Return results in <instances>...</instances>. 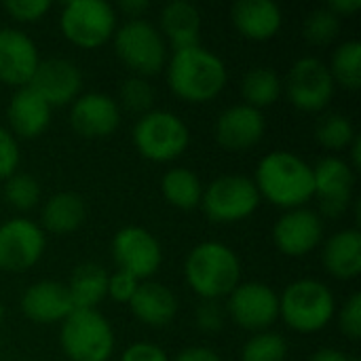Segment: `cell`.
I'll return each instance as SVG.
<instances>
[{"instance_id": "44", "label": "cell", "mask_w": 361, "mask_h": 361, "mask_svg": "<svg viewBox=\"0 0 361 361\" xmlns=\"http://www.w3.org/2000/svg\"><path fill=\"white\" fill-rule=\"evenodd\" d=\"M127 15H131V17H137L140 13H144L148 6H150V2L148 0H121V4H118Z\"/></svg>"}, {"instance_id": "3", "label": "cell", "mask_w": 361, "mask_h": 361, "mask_svg": "<svg viewBox=\"0 0 361 361\" xmlns=\"http://www.w3.org/2000/svg\"><path fill=\"white\" fill-rule=\"evenodd\" d=\"M186 279L190 288L212 300L231 294L239 286V260L222 243H201L186 258Z\"/></svg>"}, {"instance_id": "5", "label": "cell", "mask_w": 361, "mask_h": 361, "mask_svg": "<svg viewBox=\"0 0 361 361\" xmlns=\"http://www.w3.org/2000/svg\"><path fill=\"white\" fill-rule=\"evenodd\" d=\"M279 313L298 332L322 330L334 315L332 292L313 279H300L286 288L279 300Z\"/></svg>"}, {"instance_id": "18", "label": "cell", "mask_w": 361, "mask_h": 361, "mask_svg": "<svg viewBox=\"0 0 361 361\" xmlns=\"http://www.w3.org/2000/svg\"><path fill=\"white\" fill-rule=\"evenodd\" d=\"M324 226L315 212L294 209L286 214L275 226V243L290 256H302L311 252L322 239Z\"/></svg>"}, {"instance_id": "47", "label": "cell", "mask_w": 361, "mask_h": 361, "mask_svg": "<svg viewBox=\"0 0 361 361\" xmlns=\"http://www.w3.org/2000/svg\"><path fill=\"white\" fill-rule=\"evenodd\" d=\"M0 317H2V305H0Z\"/></svg>"}, {"instance_id": "40", "label": "cell", "mask_w": 361, "mask_h": 361, "mask_svg": "<svg viewBox=\"0 0 361 361\" xmlns=\"http://www.w3.org/2000/svg\"><path fill=\"white\" fill-rule=\"evenodd\" d=\"M222 322H224L222 309L216 302L207 300V302H203L199 307V311H197V324H199L201 330H205V332H218L222 328Z\"/></svg>"}, {"instance_id": "28", "label": "cell", "mask_w": 361, "mask_h": 361, "mask_svg": "<svg viewBox=\"0 0 361 361\" xmlns=\"http://www.w3.org/2000/svg\"><path fill=\"white\" fill-rule=\"evenodd\" d=\"M163 195L167 197L169 203H173L180 209H195L203 199V188L192 171L178 167L165 173Z\"/></svg>"}, {"instance_id": "24", "label": "cell", "mask_w": 361, "mask_h": 361, "mask_svg": "<svg viewBox=\"0 0 361 361\" xmlns=\"http://www.w3.org/2000/svg\"><path fill=\"white\" fill-rule=\"evenodd\" d=\"M161 27L176 51L199 47L201 15L195 4L186 0L169 2L161 13Z\"/></svg>"}, {"instance_id": "37", "label": "cell", "mask_w": 361, "mask_h": 361, "mask_svg": "<svg viewBox=\"0 0 361 361\" xmlns=\"http://www.w3.org/2000/svg\"><path fill=\"white\" fill-rule=\"evenodd\" d=\"M341 330L345 332L347 338L360 341L361 336V294H353L343 313H341Z\"/></svg>"}, {"instance_id": "45", "label": "cell", "mask_w": 361, "mask_h": 361, "mask_svg": "<svg viewBox=\"0 0 361 361\" xmlns=\"http://www.w3.org/2000/svg\"><path fill=\"white\" fill-rule=\"evenodd\" d=\"M311 361H357V360H351V357H347L345 353H341V351H336V349H322L319 353H315V355H313V360Z\"/></svg>"}, {"instance_id": "29", "label": "cell", "mask_w": 361, "mask_h": 361, "mask_svg": "<svg viewBox=\"0 0 361 361\" xmlns=\"http://www.w3.org/2000/svg\"><path fill=\"white\" fill-rule=\"evenodd\" d=\"M241 91H243V97L247 99V106L260 110L264 106H271L279 97L281 80L269 68H254L243 76Z\"/></svg>"}, {"instance_id": "20", "label": "cell", "mask_w": 361, "mask_h": 361, "mask_svg": "<svg viewBox=\"0 0 361 361\" xmlns=\"http://www.w3.org/2000/svg\"><path fill=\"white\" fill-rule=\"evenodd\" d=\"M21 311L38 324H53L59 319H66L72 311V298L68 292V286L57 281H40L21 298Z\"/></svg>"}, {"instance_id": "11", "label": "cell", "mask_w": 361, "mask_h": 361, "mask_svg": "<svg viewBox=\"0 0 361 361\" xmlns=\"http://www.w3.org/2000/svg\"><path fill=\"white\" fill-rule=\"evenodd\" d=\"M42 250L44 237L34 222L15 218L0 226V269L25 271L40 258Z\"/></svg>"}, {"instance_id": "27", "label": "cell", "mask_w": 361, "mask_h": 361, "mask_svg": "<svg viewBox=\"0 0 361 361\" xmlns=\"http://www.w3.org/2000/svg\"><path fill=\"white\" fill-rule=\"evenodd\" d=\"M85 220V203L74 192H59L42 209V224L51 233L66 235L76 231Z\"/></svg>"}, {"instance_id": "23", "label": "cell", "mask_w": 361, "mask_h": 361, "mask_svg": "<svg viewBox=\"0 0 361 361\" xmlns=\"http://www.w3.org/2000/svg\"><path fill=\"white\" fill-rule=\"evenodd\" d=\"M133 315L146 326H167L178 311V300L169 288L161 283H142L129 300Z\"/></svg>"}, {"instance_id": "4", "label": "cell", "mask_w": 361, "mask_h": 361, "mask_svg": "<svg viewBox=\"0 0 361 361\" xmlns=\"http://www.w3.org/2000/svg\"><path fill=\"white\" fill-rule=\"evenodd\" d=\"M61 347L74 361H106L114 349V334L95 309H74L63 319Z\"/></svg>"}, {"instance_id": "30", "label": "cell", "mask_w": 361, "mask_h": 361, "mask_svg": "<svg viewBox=\"0 0 361 361\" xmlns=\"http://www.w3.org/2000/svg\"><path fill=\"white\" fill-rule=\"evenodd\" d=\"M332 78H336L347 89H360L361 85V42L347 40L341 44L332 57Z\"/></svg>"}, {"instance_id": "32", "label": "cell", "mask_w": 361, "mask_h": 361, "mask_svg": "<svg viewBox=\"0 0 361 361\" xmlns=\"http://www.w3.org/2000/svg\"><path fill=\"white\" fill-rule=\"evenodd\" d=\"M341 30V19L328 6L315 8L305 19V36L315 44H328L336 38Z\"/></svg>"}, {"instance_id": "31", "label": "cell", "mask_w": 361, "mask_h": 361, "mask_svg": "<svg viewBox=\"0 0 361 361\" xmlns=\"http://www.w3.org/2000/svg\"><path fill=\"white\" fill-rule=\"evenodd\" d=\"M288 355V345L279 334L264 332L256 334L243 347L241 361H283Z\"/></svg>"}, {"instance_id": "43", "label": "cell", "mask_w": 361, "mask_h": 361, "mask_svg": "<svg viewBox=\"0 0 361 361\" xmlns=\"http://www.w3.org/2000/svg\"><path fill=\"white\" fill-rule=\"evenodd\" d=\"M361 6V0H332L330 4H328V8L332 11V13H336L338 17L345 13V15H351V13H355L357 8Z\"/></svg>"}, {"instance_id": "6", "label": "cell", "mask_w": 361, "mask_h": 361, "mask_svg": "<svg viewBox=\"0 0 361 361\" xmlns=\"http://www.w3.org/2000/svg\"><path fill=\"white\" fill-rule=\"evenodd\" d=\"M133 142L144 157L152 161H171L188 146V129L171 112H148L137 121Z\"/></svg>"}, {"instance_id": "12", "label": "cell", "mask_w": 361, "mask_h": 361, "mask_svg": "<svg viewBox=\"0 0 361 361\" xmlns=\"http://www.w3.org/2000/svg\"><path fill=\"white\" fill-rule=\"evenodd\" d=\"M112 252L118 269L133 275L135 279L150 277L161 264V247L157 239L140 226H127L118 231L112 243Z\"/></svg>"}, {"instance_id": "25", "label": "cell", "mask_w": 361, "mask_h": 361, "mask_svg": "<svg viewBox=\"0 0 361 361\" xmlns=\"http://www.w3.org/2000/svg\"><path fill=\"white\" fill-rule=\"evenodd\" d=\"M324 264L338 279H353L361 273L360 231L336 233L324 247Z\"/></svg>"}, {"instance_id": "7", "label": "cell", "mask_w": 361, "mask_h": 361, "mask_svg": "<svg viewBox=\"0 0 361 361\" xmlns=\"http://www.w3.org/2000/svg\"><path fill=\"white\" fill-rule=\"evenodd\" d=\"M118 57L140 74H154L165 61V42L159 30L146 19L127 21L114 38Z\"/></svg>"}, {"instance_id": "9", "label": "cell", "mask_w": 361, "mask_h": 361, "mask_svg": "<svg viewBox=\"0 0 361 361\" xmlns=\"http://www.w3.org/2000/svg\"><path fill=\"white\" fill-rule=\"evenodd\" d=\"M260 192L250 178L222 176L203 195L205 214L216 222H237L250 216L258 205Z\"/></svg>"}, {"instance_id": "8", "label": "cell", "mask_w": 361, "mask_h": 361, "mask_svg": "<svg viewBox=\"0 0 361 361\" xmlns=\"http://www.w3.org/2000/svg\"><path fill=\"white\" fill-rule=\"evenodd\" d=\"M114 11L104 0H72L61 13L63 34L78 47H99L114 30Z\"/></svg>"}, {"instance_id": "16", "label": "cell", "mask_w": 361, "mask_h": 361, "mask_svg": "<svg viewBox=\"0 0 361 361\" xmlns=\"http://www.w3.org/2000/svg\"><path fill=\"white\" fill-rule=\"evenodd\" d=\"M38 66L34 42L19 30H0V80L8 85H27Z\"/></svg>"}, {"instance_id": "10", "label": "cell", "mask_w": 361, "mask_h": 361, "mask_svg": "<svg viewBox=\"0 0 361 361\" xmlns=\"http://www.w3.org/2000/svg\"><path fill=\"white\" fill-rule=\"evenodd\" d=\"M286 89L294 106L302 110H322L334 93V78L324 61L317 57H302L292 66Z\"/></svg>"}, {"instance_id": "19", "label": "cell", "mask_w": 361, "mask_h": 361, "mask_svg": "<svg viewBox=\"0 0 361 361\" xmlns=\"http://www.w3.org/2000/svg\"><path fill=\"white\" fill-rule=\"evenodd\" d=\"M121 118L118 106L112 97L104 93H89L76 99L70 121L72 127L85 137H102L116 129Z\"/></svg>"}, {"instance_id": "42", "label": "cell", "mask_w": 361, "mask_h": 361, "mask_svg": "<svg viewBox=\"0 0 361 361\" xmlns=\"http://www.w3.org/2000/svg\"><path fill=\"white\" fill-rule=\"evenodd\" d=\"M176 361H220V357L212 351V349H203V347H192L182 351Z\"/></svg>"}, {"instance_id": "41", "label": "cell", "mask_w": 361, "mask_h": 361, "mask_svg": "<svg viewBox=\"0 0 361 361\" xmlns=\"http://www.w3.org/2000/svg\"><path fill=\"white\" fill-rule=\"evenodd\" d=\"M121 361H169L165 351L154 347V345H148V343H140V345H133L125 351L123 360Z\"/></svg>"}, {"instance_id": "46", "label": "cell", "mask_w": 361, "mask_h": 361, "mask_svg": "<svg viewBox=\"0 0 361 361\" xmlns=\"http://www.w3.org/2000/svg\"><path fill=\"white\" fill-rule=\"evenodd\" d=\"M360 152H361V142H360V137L355 135L353 137V165H355V169H360L361 167V157H360Z\"/></svg>"}, {"instance_id": "2", "label": "cell", "mask_w": 361, "mask_h": 361, "mask_svg": "<svg viewBox=\"0 0 361 361\" xmlns=\"http://www.w3.org/2000/svg\"><path fill=\"white\" fill-rule=\"evenodd\" d=\"M169 85L184 99L205 102L226 85V68L218 55L201 47L182 49L169 63Z\"/></svg>"}, {"instance_id": "13", "label": "cell", "mask_w": 361, "mask_h": 361, "mask_svg": "<svg viewBox=\"0 0 361 361\" xmlns=\"http://www.w3.org/2000/svg\"><path fill=\"white\" fill-rule=\"evenodd\" d=\"M228 311L245 330L269 328L279 315V298L264 283H243L231 292Z\"/></svg>"}, {"instance_id": "17", "label": "cell", "mask_w": 361, "mask_h": 361, "mask_svg": "<svg viewBox=\"0 0 361 361\" xmlns=\"http://www.w3.org/2000/svg\"><path fill=\"white\" fill-rule=\"evenodd\" d=\"M264 133V116L260 110L241 104L224 110L216 125L218 142L231 150H243L260 142Z\"/></svg>"}, {"instance_id": "36", "label": "cell", "mask_w": 361, "mask_h": 361, "mask_svg": "<svg viewBox=\"0 0 361 361\" xmlns=\"http://www.w3.org/2000/svg\"><path fill=\"white\" fill-rule=\"evenodd\" d=\"M4 8L19 21H34L51 8V2L49 0H6Z\"/></svg>"}, {"instance_id": "38", "label": "cell", "mask_w": 361, "mask_h": 361, "mask_svg": "<svg viewBox=\"0 0 361 361\" xmlns=\"http://www.w3.org/2000/svg\"><path fill=\"white\" fill-rule=\"evenodd\" d=\"M19 163V148L15 137L0 127V178L13 176L15 167Z\"/></svg>"}, {"instance_id": "14", "label": "cell", "mask_w": 361, "mask_h": 361, "mask_svg": "<svg viewBox=\"0 0 361 361\" xmlns=\"http://www.w3.org/2000/svg\"><path fill=\"white\" fill-rule=\"evenodd\" d=\"M313 182H315V195H319L322 201V212L330 218L341 216L351 201V192L355 184L353 169L341 159L326 157L315 165Z\"/></svg>"}, {"instance_id": "35", "label": "cell", "mask_w": 361, "mask_h": 361, "mask_svg": "<svg viewBox=\"0 0 361 361\" xmlns=\"http://www.w3.org/2000/svg\"><path fill=\"white\" fill-rule=\"evenodd\" d=\"M121 99L129 110L146 112L152 106L154 93H152V87L144 78H129L121 87Z\"/></svg>"}, {"instance_id": "15", "label": "cell", "mask_w": 361, "mask_h": 361, "mask_svg": "<svg viewBox=\"0 0 361 361\" xmlns=\"http://www.w3.org/2000/svg\"><path fill=\"white\" fill-rule=\"evenodd\" d=\"M80 72L72 61L53 57L38 61L27 87L36 91L49 106H63L74 99L80 89Z\"/></svg>"}, {"instance_id": "21", "label": "cell", "mask_w": 361, "mask_h": 361, "mask_svg": "<svg viewBox=\"0 0 361 361\" xmlns=\"http://www.w3.org/2000/svg\"><path fill=\"white\" fill-rule=\"evenodd\" d=\"M233 23L254 40H267L281 25V11L273 0H239L233 4Z\"/></svg>"}, {"instance_id": "33", "label": "cell", "mask_w": 361, "mask_h": 361, "mask_svg": "<svg viewBox=\"0 0 361 361\" xmlns=\"http://www.w3.org/2000/svg\"><path fill=\"white\" fill-rule=\"evenodd\" d=\"M317 140L326 146V148H345L353 142L355 131L353 125L347 116L343 114H330L326 118H322V123L317 125Z\"/></svg>"}, {"instance_id": "26", "label": "cell", "mask_w": 361, "mask_h": 361, "mask_svg": "<svg viewBox=\"0 0 361 361\" xmlns=\"http://www.w3.org/2000/svg\"><path fill=\"white\" fill-rule=\"evenodd\" d=\"M68 292L74 309H93L108 294V273L95 262H85L74 271Z\"/></svg>"}, {"instance_id": "22", "label": "cell", "mask_w": 361, "mask_h": 361, "mask_svg": "<svg viewBox=\"0 0 361 361\" xmlns=\"http://www.w3.org/2000/svg\"><path fill=\"white\" fill-rule=\"evenodd\" d=\"M51 118V106L30 87H21L8 104V123L21 137H36Z\"/></svg>"}, {"instance_id": "34", "label": "cell", "mask_w": 361, "mask_h": 361, "mask_svg": "<svg viewBox=\"0 0 361 361\" xmlns=\"http://www.w3.org/2000/svg\"><path fill=\"white\" fill-rule=\"evenodd\" d=\"M4 197L17 209H32L40 199V186L30 173H15L4 186Z\"/></svg>"}, {"instance_id": "1", "label": "cell", "mask_w": 361, "mask_h": 361, "mask_svg": "<svg viewBox=\"0 0 361 361\" xmlns=\"http://www.w3.org/2000/svg\"><path fill=\"white\" fill-rule=\"evenodd\" d=\"M256 188L281 207H296L315 195L313 169L292 152H271L258 165Z\"/></svg>"}, {"instance_id": "39", "label": "cell", "mask_w": 361, "mask_h": 361, "mask_svg": "<svg viewBox=\"0 0 361 361\" xmlns=\"http://www.w3.org/2000/svg\"><path fill=\"white\" fill-rule=\"evenodd\" d=\"M137 286H140L137 279L125 271H118L112 277H108V294L118 302H129L131 296L135 294Z\"/></svg>"}]
</instances>
